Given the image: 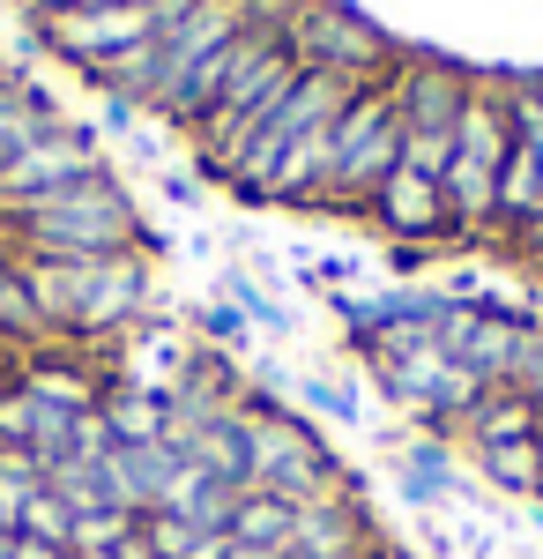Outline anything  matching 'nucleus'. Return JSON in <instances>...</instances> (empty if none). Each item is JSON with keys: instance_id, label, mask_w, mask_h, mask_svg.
Segmentation results:
<instances>
[{"instance_id": "nucleus-34", "label": "nucleus", "mask_w": 543, "mask_h": 559, "mask_svg": "<svg viewBox=\"0 0 543 559\" xmlns=\"http://www.w3.org/2000/svg\"><path fill=\"white\" fill-rule=\"evenodd\" d=\"M521 247H529V254L543 261V224H536V231H521Z\"/></svg>"}, {"instance_id": "nucleus-11", "label": "nucleus", "mask_w": 543, "mask_h": 559, "mask_svg": "<svg viewBox=\"0 0 543 559\" xmlns=\"http://www.w3.org/2000/svg\"><path fill=\"white\" fill-rule=\"evenodd\" d=\"M261 8H268V0H194L179 23H165V31H157V90H149V112H165L171 90L186 83L224 38H239Z\"/></svg>"}, {"instance_id": "nucleus-9", "label": "nucleus", "mask_w": 543, "mask_h": 559, "mask_svg": "<svg viewBox=\"0 0 543 559\" xmlns=\"http://www.w3.org/2000/svg\"><path fill=\"white\" fill-rule=\"evenodd\" d=\"M342 97H350V83H335V75H313V68H305V75L268 105V120L239 142V157H231L224 187H231V194H246V202H261V194H268V179H276V165L291 157L305 134L328 128L335 112H342Z\"/></svg>"}, {"instance_id": "nucleus-22", "label": "nucleus", "mask_w": 543, "mask_h": 559, "mask_svg": "<svg viewBox=\"0 0 543 559\" xmlns=\"http://www.w3.org/2000/svg\"><path fill=\"white\" fill-rule=\"evenodd\" d=\"M45 128H60V112L45 105L38 90H23V83L0 90V165H15V157H23Z\"/></svg>"}, {"instance_id": "nucleus-27", "label": "nucleus", "mask_w": 543, "mask_h": 559, "mask_svg": "<svg viewBox=\"0 0 543 559\" xmlns=\"http://www.w3.org/2000/svg\"><path fill=\"white\" fill-rule=\"evenodd\" d=\"M224 299L239 306L253 329H268V336H283V329H291V313L268 299V292H261V276H246V269H231V276H224Z\"/></svg>"}, {"instance_id": "nucleus-16", "label": "nucleus", "mask_w": 543, "mask_h": 559, "mask_svg": "<svg viewBox=\"0 0 543 559\" xmlns=\"http://www.w3.org/2000/svg\"><path fill=\"white\" fill-rule=\"evenodd\" d=\"M395 485H402V500H410V508H439L447 492H461L469 477H461L455 440H439V432L402 440V448H395Z\"/></svg>"}, {"instance_id": "nucleus-38", "label": "nucleus", "mask_w": 543, "mask_h": 559, "mask_svg": "<svg viewBox=\"0 0 543 559\" xmlns=\"http://www.w3.org/2000/svg\"><path fill=\"white\" fill-rule=\"evenodd\" d=\"M105 559H112V552H105Z\"/></svg>"}, {"instance_id": "nucleus-32", "label": "nucleus", "mask_w": 543, "mask_h": 559, "mask_svg": "<svg viewBox=\"0 0 543 559\" xmlns=\"http://www.w3.org/2000/svg\"><path fill=\"white\" fill-rule=\"evenodd\" d=\"M15 8H31V15L45 23V15H60V8H75V0H15Z\"/></svg>"}, {"instance_id": "nucleus-25", "label": "nucleus", "mask_w": 543, "mask_h": 559, "mask_svg": "<svg viewBox=\"0 0 543 559\" xmlns=\"http://www.w3.org/2000/svg\"><path fill=\"white\" fill-rule=\"evenodd\" d=\"M15 537H31V545H60V552H68V537H75L68 500H60V492H31L23 515H15Z\"/></svg>"}, {"instance_id": "nucleus-3", "label": "nucleus", "mask_w": 543, "mask_h": 559, "mask_svg": "<svg viewBox=\"0 0 543 559\" xmlns=\"http://www.w3.org/2000/svg\"><path fill=\"white\" fill-rule=\"evenodd\" d=\"M23 254H52V261H105V254H134L142 247V216L112 173H89L60 194H45L31 210L8 216Z\"/></svg>"}, {"instance_id": "nucleus-26", "label": "nucleus", "mask_w": 543, "mask_h": 559, "mask_svg": "<svg viewBox=\"0 0 543 559\" xmlns=\"http://www.w3.org/2000/svg\"><path fill=\"white\" fill-rule=\"evenodd\" d=\"M298 403L321 411V418H335V426H358V418H365V395L342 388V381H328V373H298Z\"/></svg>"}, {"instance_id": "nucleus-14", "label": "nucleus", "mask_w": 543, "mask_h": 559, "mask_svg": "<svg viewBox=\"0 0 543 559\" xmlns=\"http://www.w3.org/2000/svg\"><path fill=\"white\" fill-rule=\"evenodd\" d=\"M387 239H402V247H432V239H455V216H447V194H439V179L418 173V165H395V173L379 179V194L365 202Z\"/></svg>"}, {"instance_id": "nucleus-10", "label": "nucleus", "mask_w": 543, "mask_h": 559, "mask_svg": "<svg viewBox=\"0 0 543 559\" xmlns=\"http://www.w3.org/2000/svg\"><path fill=\"white\" fill-rule=\"evenodd\" d=\"M506 83V120H514V150H506V173H499V210H492V231L521 239L543 224V105L529 75H499Z\"/></svg>"}, {"instance_id": "nucleus-35", "label": "nucleus", "mask_w": 543, "mask_h": 559, "mask_svg": "<svg viewBox=\"0 0 543 559\" xmlns=\"http://www.w3.org/2000/svg\"><path fill=\"white\" fill-rule=\"evenodd\" d=\"M8 552H15V530H0V559H8Z\"/></svg>"}, {"instance_id": "nucleus-37", "label": "nucleus", "mask_w": 543, "mask_h": 559, "mask_svg": "<svg viewBox=\"0 0 543 559\" xmlns=\"http://www.w3.org/2000/svg\"><path fill=\"white\" fill-rule=\"evenodd\" d=\"M536 508H543V485H536Z\"/></svg>"}, {"instance_id": "nucleus-28", "label": "nucleus", "mask_w": 543, "mask_h": 559, "mask_svg": "<svg viewBox=\"0 0 543 559\" xmlns=\"http://www.w3.org/2000/svg\"><path fill=\"white\" fill-rule=\"evenodd\" d=\"M142 545L157 559H194V545H202V530L179 515H142Z\"/></svg>"}, {"instance_id": "nucleus-18", "label": "nucleus", "mask_w": 543, "mask_h": 559, "mask_svg": "<svg viewBox=\"0 0 543 559\" xmlns=\"http://www.w3.org/2000/svg\"><path fill=\"white\" fill-rule=\"evenodd\" d=\"M461 440H469V448H499V440H543V403L514 395V388H492V395L469 411Z\"/></svg>"}, {"instance_id": "nucleus-5", "label": "nucleus", "mask_w": 543, "mask_h": 559, "mask_svg": "<svg viewBox=\"0 0 543 559\" xmlns=\"http://www.w3.org/2000/svg\"><path fill=\"white\" fill-rule=\"evenodd\" d=\"M395 165H402V120H395L387 83L350 90L342 112H335V128H328V173H321V194H313V202H328V210H365Z\"/></svg>"}, {"instance_id": "nucleus-1", "label": "nucleus", "mask_w": 543, "mask_h": 559, "mask_svg": "<svg viewBox=\"0 0 543 559\" xmlns=\"http://www.w3.org/2000/svg\"><path fill=\"white\" fill-rule=\"evenodd\" d=\"M239 411H246V485L253 492H276V500H291V508L350 500V492H358L350 471L328 455V440L305 426L298 411L276 403V381H246Z\"/></svg>"}, {"instance_id": "nucleus-13", "label": "nucleus", "mask_w": 543, "mask_h": 559, "mask_svg": "<svg viewBox=\"0 0 543 559\" xmlns=\"http://www.w3.org/2000/svg\"><path fill=\"white\" fill-rule=\"evenodd\" d=\"M283 15H291V0H268V8L253 15L246 31H239V38H224V45L209 52V60H202V68L186 75V83L171 90V105L157 112V120H171V128H186V134H194V128H202V112H209L216 97H224V83H231V75H239V68H246L253 52L276 38V31H283Z\"/></svg>"}, {"instance_id": "nucleus-8", "label": "nucleus", "mask_w": 543, "mask_h": 559, "mask_svg": "<svg viewBox=\"0 0 543 559\" xmlns=\"http://www.w3.org/2000/svg\"><path fill=\"white\" fill-rule=\"evenodd\" d=\"M291 52H298V68L335 75V83H350V90L387 83V68L402 60L395 38L379 31L373 15H358L342 0H291Z\"/></svg>"}, {"instance_id": "nucleus-33", "label": "nucleus", "mask_w": 543, "mask_h": 559, "mask_svg": "<svg viewBox=\"0 0 543 559\" xmlns=\"http://www.w3.org/2000/svg\"><path fill=\"white\" fill-rule=\"evenodd\" d=\"M224 559H276V552H261V545H239V537H231V552Z\"/></svg>"}, {"instance_id": "nucleus-2", "label": "nucleus", "mask_w": 543, "mask_h": 559, "mask_svg": "<svg viewBox=\"0 0 543 559\" xmlns=\"http://www.w3.org/2000/svg\"><path fill=\"white\" fill-rule=\"evenodd\" d=\"M23 284L38 299L45 336H105L149 306V261L142 254H105V261H52L23 254Z\"/></svg>"}, {"instance_id": "nucleus-36", "label": "nucleus", "mask_w": 543, "mask_h": 559, "mask_svg": "<svg viewBox=\"0 0 543 559\" xmlns=\"http://www.w3.org/2000/svg\"><path fill=\"white\" fill-rule=\"evenodd\" d=\"M8 83H15V75H8V68H0V90H8Z\"/></svg>"}, {"instance_id": "nucleus-30", "label": "nucleus", "mask_w": 543, "mask_h": 559, "mask_svg": "<svg viewBox=\"0 0 543 559\" xmlns=\"http://www.w3.org/2000/svg\"><path fill=\"white\" fill-rule=\"evenodd\" d=\"M120 440H112V426H105V411H83L75 418V440H68V463H105Z\"/></svg>"}, {"instance_id": "nucleus-17", "label": "nucleus", "mask_w": 543, "mask_h": 559, "mask_svg": "<svg viewBox=\"0 0 543 559\" xmlns=\"http://www.w3.org/2000/svg\"><path fill=\"white\" fill-rule=\"evenodd\" d=\"M171 448L194 471L224 477V485H246V411H224V418H202V426L171 432Z\"/></svg>"}, {"instance_id": "nucleus-31", "label": "nucleus", "mask_w": 543, "mask_h": 559, "mask_svg": "<svg viewBox=\"0 0 543 559\" xmlns=\"http://www.w3.org/2000/svg\"><path fill=\"white\" fill-rule=\"evenodd\" d=\"M8 559H75V552H60V545H31V537H15V552Z\"/></svg>"}, {"instance_id": "nucleus-19", "label": "nucleus", "mask_w": 543, "mask_h": 559, "mask_svg": "<svg viewBox=\"0 0 543 559\" xmlns=\"http://www.w3.org/2000/svg\"><path fill=\"white\" fill-rule=\"evenodd\" d=\"M469 463H476V477H484L492 492H506V500H536V485H543V440L469 448Z\"/></svg>"}, {"instance_id": "nucleus-29", "label": "nucleus", "mask_w": 543, "mask_h": 559, "mask_svg": "<svg viewBox=\"0 0 543 559\" xmlns=\"http://www.w3.org/2000/svg\"><path fill=\"white\" fill-rule=\"evenodd\" d=\"M202 336H209V350H246L253 344V321L239 313L231 299H216V306H202V321H194Z\"/></svg>"}, {"instance_id": "nucleus-20", "label": "nucleus", "mask_w": 543, "mask_h": 559, "mask_svg": "<svg viewBox=\"0 0 543 559\" xmlns=\"http://www.w3.org/2000/svg\"><path fill=\"white\" fill-rule=\"evenodd\" d=\"M97 411H105V426H112V440H120V448L171 440V403H165V388H120V395H105Z\"/></svg>"}, {"instance_id": "nucleus-21", "label": "nucleus", "mask_w": 543, "mask_h": 559, "mask_svg": "<svg viewBox=\"0 0 543 559\" xmlns=\"http://www.w3.org/2000/svg\"><path fill=\"white\" fill-rule=\"evenodd\" d=\"M31 344H52L38 321V299L23 284V254H0V350H31Z\"/></svg>"}, {"instance_id": "nucleus-12", "label": "nucleus", "mask_w": 543, "mask_h": 559, "mask_svg": "<svg viewBox=\"0 0 543 559\" xmlns=\"http://www.w3.org/2000/svg\"><path fill=\"white\" fill-rule=\"evenodd\" d=\"M105 173V157H97V134L89 128H45L15 165H0V216L31 210V202H45V194H60V187H75V179Z\"/></svg>"}, {"instance_id": "nucleus-6", "label": "nucleus", "mask_w": 543, "mask_h": 559, "mask_svg": "<svg viewBox=\"0 0 543 559\" xmlns=\"http://www.w3.org/2000/svg\"><path fill=\"white\" fill-rule=\"evenodd\" d=\"M469 90H476V75L461 60H439V52H402L387 68V97H395V120H402V165H418L432 179L447 173Z\"/></svg>"}, {"instance_id": "nucleus-15", "label": "nucleus", "mask_w": 543, "mask_h": 559, "mask_svg": "<svg viewBox=\"0 0 543 559\" xmlns=\"http://www.w3.org/2000/svg\"><path fill=\"white\" fill-rule=\"evenodd\" d=\"M283 552L291 559H379L373 522H365V500L350 492V500H313V508H298Z\"/></svg>"}, {"instance_id": "nucleus-24", "label": "nucleus", "mask_w": 543, "mask_h": 559, "mask_svg": "<svg viewBox=\"0 0 543 559\" xmlns=\"http://www.w3.org/2000/svg\"><path fill=\"white\" fill-rule=\"evenodd\" d=\"M134 522H142V515H126V508H97V515H75V537H68V552H75V559H105V552H120L126 537H134Z\"/></svg>"}, {"instance_id": "nucleus-7", "label": "nucleus", "mask_w": 543, "mask_h": 559, "mask_svg": "<svg viewBox=\"0 0 543 559\" xmlns=\"http://www.w3.org/2000/svg\"><path fill=\"white\" fill-rule=\"evenodd\" d=\"M298 75H305V68H298V52H291V15H283V31L261 45L246 68L224 83V97L202 112V128H194V157H202V173H209V179L231 173L239 142H246V134L268 120V105H276V97H283Z\"/></svg>"}, {"instance_id": "nucleus-39", "label": "nucleus", "mask_w": 543, "mask_h": 559, "mask_svg": "<svg viewBox=\"0 0 543 559\" xmlns=\"http://www.w3.org/2000/svg\"><path fill=\"white\" fill-rule=\"evenodd\" d=\"M379 559H387V552H379Z\"/></svg>"}, {"instance_id": "nucleus-4", "label": "nucleus", "mask_w": 543, "mask_h": 559, "mask_svg": "<svg viewBox=\"0 0 543 559\" xmlns=\"http://www.w3.org/2000/svg\"><path fill=\"white\" fill-rule=\"evenodd\" d=\"M506 150H514L506 83H499V75H476V90H469V105H461V120H455V157H447V173H439V194H447V216H455L461 239L492 231Z\"/></svg>"}, {"instance_id": "nucleus-23", "label": "nucleus", "mask_w": 543, "mask_h": 559, "mask_svg": "<svg viewBox=\"0 0 543 559\" xmlns=\"http://www.w3.org/2000/svg\"><path fill=\"white\" fill-rule=\"evenodd\" d=\"M291 522H298L291 500L246 485V500H239V515H231V537H239V545H261V552H283V545H291Z\"/></svg>"}]
</instances>
